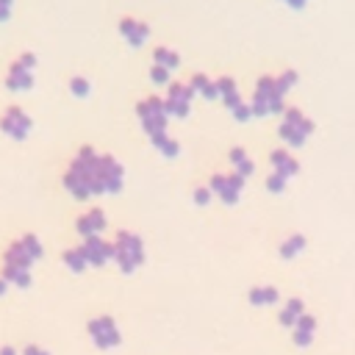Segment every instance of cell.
I'll use <instances>...</instances> for the list:
<instances>
[{"label": "cell", "mask_w": 355, "mask_h": 355, "mask_svg": "<svg viewBox=\"0 0 355 355\" xmlns=\"http://www.w3.org/2000/svg\"><path fill=\"white\" fill-rule=\"evenodd\" d=\"M97 161H100V153L89 144H83L78 155L69 161L64 172V186L75 200H89L92 194H103L97 180Z\"/></svg>", "instance_id": "6da1fadb"}, {"label": "cell", "mask_w": 355, "mask_h": 355, "mask_svg": "<svg viewBox=\"0 0 355 355\" xmlns=\"http://www.w3.org/2000/svg\"><path fill=\"white\" fill-rule=\"evenodd\" d=\"M283 89L277 86V78L272 75H261L255 83V94L250 100L252 116H266V114H283L286 103H283Z\"/></svg>", "instance_id": "7a4b0ae2"}, {"label": "cell", "mask_w": 355, "mask_h": 355, "mask_svg": "<svg viewBox=\"0 0 355 355\" xmlns=\"http://www.w3.org/2000/svg\"><path fill=\"white\" fill-rule=\"evenodd\" d=\"M111 261H116V266L125 275H130L133 269H139L141 261H144V244H141V239L136 233H130V230H119L116 239H114V258Z\"/></svg>", "instance_id": "3957f363"}, {"label": "cell", "mask_w": 355, "mask_h": 355, "mask_svg": "<svg viewBox=\"0 0 355 355\" xmlns=\"http://www.w3.org/2000/svg\"><path fill=\"white\" fill-rule=\"evenodd\" d=\"M136 114H139L141 128L147 130L150 139L158 136V133H166V119H169V114H166V105H164L161 97H144V100L136 105Z\"/></svg>", "instance_id": "277c9868"}, {"label": "cell", "mask_w": 355, "mask_h": 355, "mask_svg": "<svg viewBox=\"0 0 355 355\" xmlns=\"http://www.w3.org/2000/svg\"><path fill=\"white\" fill-rule=\"evenodd\" d=\"M313 130V122L300 111V108H286L283 111V122H280V139L291 147H300L308 133Z\"/></svg>", "instance_id": "5b68a950"}, {"label": "cell", "mask_w": 355, "mask_h": 355, "mask_svg": "<svg viewBox=\"0 0 355 355\" xmlns=\"http://www.w3.org/2000/svg\"><path fill=\"white\" fill-rule=\"evenodd\" d=\"M33 67H36V55L33 53H22L11 67H8V75H6V86L11 92H25L33 86Z\"/></svg>", "instance_id": "8992f818"}, {"label": "cell", "mask_w": 355, "mask_h": 355, "mask_svg": "<svg viewBox=\"0 0 355 355\" xmlns=\"http://www.w3.org/2000/svg\"><path fill=\"white\" fill-rule=\"evenodd\" d=\"M86 330H89L92 341H94L100 349H111V347H116V344L122 341V336H119V330H116V322H114L111 316H97V319H89Z\"/></svg>", "instance_id": "52a82bcc"}, {"label": "cell", "mask_w": 355, "mask_h": 355, "mask_svg": "<svg viewBox=\"0 0 355 355\" xmlns=\"http://www.w3.org/2000/svg\"><path fill=\"white\" fill-rule=\"evenodd\" d=\"M31 116H28V111H22L19 105H8L6 108V114L0 116V130L6 133V136H11V139H17V141H22L28 133H31Z\"/></svg>", "instance_id": "ba28073f"}, {"label": "cell", "mask_w": 355, "mask_h": 355, "mask_svg": "<svg viewBox=\"0 0 355 355\" xmlns=\"http://www.w3.org/2000/svg\"><path fill=\"white\" fill-rule=\"evenodd\" d=\"M191 100H194V89L189 83H169V92L164 97L166 114L169 116H186L191 111Z\"/></svg>", "instance_id": "9c48e42d"}, {"label": "cell", "mask_w": 355, "mask_h": 355, "mask_svg": "<svg viewBox=\"0 0 355 355\" xmlns=\"http://www.w3.org/2000/svg\"><path fill=\"white\" fill-rule=\"evenodd\" d=\"M222 202H227V205H233L239 197H241V189H244V178L241 175H222V172H216L214 178H211V186H208Z\"/></svg>", "instance_id": "30bf717a"}, {"label": "cell", "mask_w": 355, "mask_h": 355, "mask_svg": "<svg viewBox=\"0 0 355 355\" xmlns=\"http://www.w3.org/2000/svg\"><path fill=\"white\" fill-rule=\"evenodd\" d=\"M97 180H100L103 191H119L122 180H125V172H122L119 161L111 158V155H100V161H97Z\"/></svg>", "instance_id": "8fae6325"}, {"label": "cell", "mask_w": 355, "mask_h": 355, "mask_svg": "<svg viewBox=\"0 0 355 355\" xmlns=\"http://www.w3.org/2000/svg\"><path fill=\"white\" fill-rule=\"evenodd\" d=\"M80 250H83L89 266H103L108 258H114V244H108L103 236H89V239H83Z\"/></svg>", "instance_id": "7c38bea8"}, {"label": "cell", "mask_w": 355, "mask_h": 355, "mask_svg": "<svg viewBox=\"0 0 355 355\" xmlns=\"http://www.w3.org/2000/svg\"><path fill=\"white\" fill-rule=\"evenodd\" d=\"M119 33H122V39H125L128 44L141 47V44L150 39V25L141 22V19H136V17H125V19L119 22Z\"/></svg>", "instance_id": "4fadbf2b"}, {"label": "cell", "mask_w": 355, "mask_h": 355, "mask_svg": "<svg viewBox=\"0 0 355 355\" xmlns=\"http://www.w3.org/2000/svg\"><path fill=\"white\" fill-rule=\"evenodd\" d=\"M75 227H78V233H80L83 239H89V236H100L103 227H105V214H103L100 208H89L83 216H78Z\"/></svg>", "instance_id": "5bb4252c"}, {"label": "cell", "mask_w": 355, "mask_h": 355, "mask_svg": "<svg viewBox=\"0 0 355 355\" xmlns=\"http://www.w3.org/2000/svg\"><path fill=\"white\" fill-rule=\"evenodd\" d=\"M269 161H272L275 172H277V175H283V178H291V175H297V169H300L297 158H294V155H291L286 147H280V150H272Z\"/></svg>", "instance_id": "9a60e30c"}, {"label": "cell", "mask_w": 355, "mask_h": 355, "mask_svg": "<svg viewBox=\"0 0 355 355\" xmlns=\"http://www.w3.org/2000/svg\"><path fill=\"white\" fill-rule=\"evenodd\" d=\"M291 333H294V344H297V347H308L311 338H313V333H316V319L308 316V313H302V316L297 319V324L291 327Z\"/></svg>", "instance_id": "2e32d148"}, {"label": "cell", "mask_w": 355, "mask_h": 355, "mask_svg": "<svg viewBox=\"0 0 355 355\" xmlns=\"http://www.w3.org/2000/svg\"><path fill=\"white\" fill-rule=\"evenodd\" d=\"M216 89H219V97H222V103L233 111L236 105H241L244 100H241V94H239V89H236V80L233 78H219L216 80Z\"/></svg>", "instance_id": "e0dca14e"}, {"label": "cell", "mask_w": 355, "mask_h": 355, "mask_svg": "<svg viewBox=\"0 0 355 355\" xmlns=\"http://www.w3.org/2000/svg\"><path fill=\"white\" fill-rule=\"evenodd\" d=\"M189 86H191V89H194V94H200L202 100H216V97H219L216 80H211L208 75H191Z\"/></svg>", "instance_id": "ac0fdd59"}, {"label": "cell", "mask_w": 355, "mask_h": 355, "mask_svg": "<svg viewBox=\"0 0 355 355\" xmlns=\"http://www.w3.org/2000/svg\"><path fill=\"white\" fill-rule=\"evenodd\" d=\"M302 313H305V311H302V300H300V297H291V300L280 308L277 322H280L283 327H294V324H297V319H300Z\"/></svg>", "instance_id": "d6986e66"}, {"label": "cell", "mask_w": 355, "mask_h": 355, "mask_svg": "<svg viewBox=\"0 0 355 355\" xmlns=\"http://www.w3.org/2000/svg\"><path fill=\"white\" fill-rule=\"evenodd\" d=\"M31 258H28V252L22 250V244L19 241H14L8 250H6V255H3V266H19V269H31Z\"/></svg>", "instance_id": "ffe728a7"}, {"label": "cell", "mask_w": 355, "mask_h": 355, "mask_svg": "<svg viewBox=\"0 0 355 355\" xmlns=\"http://www.w3.org/2000/svg\"><path fill=\"white\" fill-rule=\"evenodd\" d=\"M247 300H250L252 305H272V302L280 300V294H277L275 286H255V288H250Z\"/></svg>", "instance_id": "44dd1931"}, {"label": "cell", "mask_w": 355, "mask_h": 355, "mask_svg": "<svg viewBox=\"0 0 355 355\" xmlns=\"http://www.w3.org/2000/svg\"><path fill=\"white\" fill-rule=\"evenodd\" d=\"M230 164L236 166V175H241V178H250L252 175V158L241 147H233L230 150Z\"/></svg>", "instance_id": "7402d4cb"}, {"label": "cell", "mask_w": 355, "mask_h": 355, "mask_svg": "<svg viewBox=\"0 0 355 355\" xmlns=\"http://www.w3.org/2000/svg\"><path fill=\"white\" fill-rule=\"evenodd\" d=\"M6 283H11V286H19V288H25V286H31V269H19V266H3V275H0Z\"/></svg>", "instance_id": "603a6c76"}, {"label": "cell", "mask_w": 355, "mask_h": 355, "mask_svg": "<svg viewBox=\"0 0 355 355\" xmlns=\"http://www.w3.org/2000/svg\"><path fill=\"white\" fill-rule=\"evenodd\" d=\"M153 64H158V67H164V69H175L178 64H180V55L175 53V50H169V47H155L153 50Z\"/></svg>", "instance_id": "cb8c5ba5"}, {"label": "cell", "mask_w": 355, "mask_h": 355, "mask_svg": "<svg viewBox=\"0 0 355 355\" xmlns=\"http://www.w3.org/2000/svg\"><path fill=\"white\" fill-rule=\"evenodd\" d=\"M150 141H153V144H155V150H158V153H164L166 158H175V155L180 153V144H178L169 133H158V136H153Z\"/></svg>", "instance_id": "d4e9b609"}, {"label": "cell", "mask_w": 355, "mask_h": 355, "mask_svg": "<svg viewBox=\"0 0 355 355\" xmlns=\"http://www.w3.org/2000/svg\"><path fill=\"white\" fill-rule=\"evenodd\" d=\"M305 250V236L302 233H291L283 244H280V255L283 258H294V255H300Z\"/></svg>", "instance_id": "484cf974"}, {"label": "cell", "mask_w": 355, "mask_h": 355, "mask_svg": "<svg viewBox=\"0 0 355 355\" xmlns=\"http://www.w3.org/2000/svg\"><path fill=\"white\" fill-rule=\"evenodd\" d=\"M61 258H64L67 269H72V272H83V269L89 266V261H86V255H83V250H80V247H75V250H67Z\"/></svg>", "instance_id": "4316f807"}, {"label": "cell", "mask_w": 355, "mask_h": 355, "mask_svg": "<svg viewBox=\"0 0 355 355\" xmlns=\"http://www.w3.org/2000/svg\"><path fill=\"white\" fill-rule=\"evenodd\" d=\"M17 241L22 244V250L28 252V258H31V261H39V258H42V252H44V250H42V244H39V239H36L33 233H22V239H17Z\"/></svg>", "instance_id": "83f0119b"}, {"label": "cell", "mask_w": 355, "mask_h": 355, "mask_svg": "<svg viewBox=\"0 0 355 355\" xmlns=\"http://www.w3.org/2000/svg\"><path fill=\"white\" fill-rule=\"evenodd\" d=\"M69 92H72L75 97H89V92H92V86H89V80H86V78H80V75H75V78L69 80Z\"/></svg>", "instance_id": "f1b7e54d"}, {"label": "cell", "mask_w": 355, "mask_h": 355, "mask_svg": "<svg viewBox=\"0 0 355 355\" xmlns=\"http://www.w3.org/2000/svg\"><path fill=\"white\" fill-rule=\"evenodd\" d=\"M286 183H288V178H283V175H277V172H272V175L266 178V189L275 191V194H280V191L286 189Z\"/></svg>", "instance_id": "f546056e"}, {"label": "cell", "mask_w": 355, "mask_h": 355, "mask_svg": "<svg viewBox=\"0 0 355 355\" xmlns=\"http://www.w3.org/2000/svg\"><path fill=\"white\" fill-rule=\"evenodd\" d=\"M294 83H297V72H294V69H286V72H280V75H277V86L283 89V94H286Z\"/></svg>", "instance_id": "4dcf8cb0"}, {"label": "cell", "mask_w": 355, "mask_h": 355, "mask_svg": "<svg viewBox=\"0 0 355 355\" xmlns=\"http://www.w3.org/2000/svg\"><path fill=\"white\" fill-rule=\"evenodd\" d=\"M150 80H153V83H158V86L169 83V69H164V67L153 64V69H150Z\"/></svg>", "instance_id": "1f68e13d"}, {"label": "cell", "mask_w": 355, "mask_h": 355, "mask_svg": "<svg viewBox=\"0 0 355 355\" xmlns=\"http://www.w3.org/2000/svg\"><path fill=\"white\" fill-rule=\"evenodd\" d=\"M211 197H214V191H211L208 186H197V189H194V202H197V205H208Z\"/></svg>", "instance_id": "d6a6232c"}, {"label": "cell", "mask_w": 355, "mask_h": 355, "mask_svg": "<svg viewBox=\"0 0 355 355\" xmlns=\"http://www.w3.org/2000/svg\"><path fill=\"white\" fill-rule=\"evenodd\" d=\"M233 116H236L239 122H247V119H252V108H250V103H241V105H236V108H233Z\"/></svg>", "instance_id": "836d02e7"}, {"label": "cell", "mask_w": 355, "mask_h": 355, "mask_svg": "<svg viewBox=\"0 0 355 355\" xmlns=\"http://www.w3.org/2000/svg\"><path fill=\"white\" fill-rule=\"evenodd\" d=\"M22 355H50V352L42 349V347H36V344H28V347L22 349Z\"/></svg>", "instance_id": "e575fe53"}, {"label": "cell", "mask_w": 355, "mask_h": 355, "mask_svg": "<svg viewBox=\"0 0 355 355\" xmlns=\"http://www.w3.org/2000/svg\"><path fill=\"white\" fill-rule=\"evenodd\" d=\"M11 14V0H0V19H8Z\"/></svg>", "instance_id": "d590c367"}, {"label": "cell", "mask_w": 355, "mask_h": 355, "mask_svg": "<svg viewBox=\"0 0 355 355\" xmlns=\"http://www.w3.org/2000/svg\"><path fill=\"white\" fill-rule=\"evenodd\" d=\"M0 355H17V349H14L11 344H3V347H0Z\"/></svg>", "instance_id": "8d00e7d4"}, {"label": "cell", "mask_w": 355, "mask_h": 355, "mask_svg": "<svg viewBox=\"0 0 355 355\" xmlns=\"http://www.w3.org/2000/svg\"><path fill=\"white\" fill-rule=\"evenodd\" d=\"M283 3H288L291 8H302L305 6V0H283Z\"/></svg>", "instance_id": "74e56055"}, {"label": "cell", "mask_w": 355, "mask_h": 355, "mask_svg": "<svg viewBox=\"0 0 355 355\" xmlns=\"http://www.w3.org/2000/svg\"><path fill=\"white\" fill-rule=\"evenodd\" d=\"M6 286H8V283H6L3 277H0V294H6Z\"/></svg>", "instance_id": "f35d334b"}]
</instances>
